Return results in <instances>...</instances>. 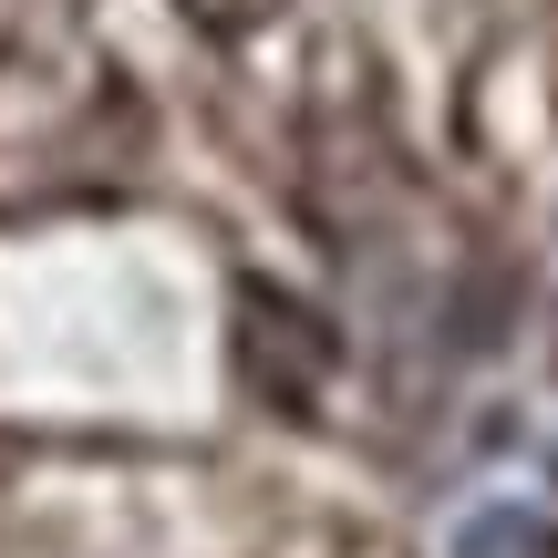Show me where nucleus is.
<instances>
[{
    "label": "nucleus",
    "mask_w": 558,
    "mask_h": 558,
    "mask_svg": "<svg viewBox=\"0 0 558 558\" xmlns=\"http://www.w3.org/2000/svg\"><path fill=\"white\" fill-rule=\"evenodd\" d=\"M320 373H331V331H320L290 290L248 279L239 290V383L269 403V414H311Z\"/></svg>",
    "instance_id": "1"
},
{
    "label": "nucleus",
    "mask_w": 558,
    "mask_h": 558,
    "mask_svg": "<svg viewBox=\"0 0 558 558\" xmlns=\"http://www.w3.org/2000/svg\"><path fill=\"white\" fill-rule=\"evenodd\" d=\"M456 558H558V527L538 507H486L456 527Z\"/></svg>",
    "instance_id": "2"
}]
</instances>
